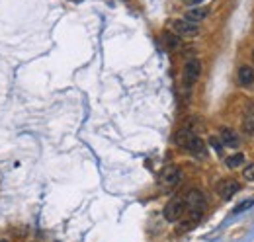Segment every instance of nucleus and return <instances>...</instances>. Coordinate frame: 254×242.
Here are the masks:
<instances>
[{
  "instance_id": "f257e3e1",
  "label": "nucleus",
  "mask_w": 254,
  "mask_h": 242,
  "mask_svg": "<svg viewBox=\"0 0 254 242\" xmlns=\"http://www.w3.org/2000/svg\"><path fill=\"white\" fill-rule=\"evenodd\" d=\"M186 209L190 211V215H192V221L194 223H198L200 219H201V215H203V211H205V197H203V193L200 191V190H192L188 195H186Z\"/></svg>"
},
{
  "instance_id": "f03ea898",
  "label": "nucleus",
  "mask_w": 254,
  "mask_h": 242,
  "mask_svg": "<svg viewBox=\"0 0 254 242\" xmlns=\"http://www.w3.org/2000/svg\"><path fill=\"white\" fill-rule=\"evenodd\" d=\"M180 178H182L180 168L174 166V164H170V166H164V168L161 170V174H159V184H161L163 188H174V186L180 182Z\"/></svg>"
},
{
  "instance_id": "7ed1b4c3",
  "label": "nucleus",
  "mask_w": 254,
  "mask_h": 242,
  "mask_svg": "<svg viewBox=\"0 0 254 242\" xmlns=\"http://www.w3.org/2000/svg\"><path fill=\"white\" fill-rule=\"evenodd\" d=\"M172 30H174V34L178 37H196L200 34V26L194 24V22H190V20H186V18L174 20L172 22Z\"/></svg>"
},
{
  "instance_id": "20e7f679",
  "label": "nucleus",
  "mask_w": 254,
  "mask_h": 242,
  "mask_svg": "<svg viewBox=\"0 0 254 242\" xmlns=\"http://www.w3.org/2000/svg\"><path fill=\"white\" fill-rule=\"evenodd\" d=\"M184 211H186V201L180 199V197H176V199H172V201L166 203V207H164V219L170 221V223H174V221H178L184 215Z\"/></svg>"
},
{
  "instance_id": "39448f33",
  "label": "nucleus",
  "mask_w": 254,
  "mask_h": 242,
  "mask_svg": "<svg viewBox=\"0 0 254 242\" xmlns=\"http://www.w3.org/2000/svg\"><path fill=\"white\" fill-rule=\"evenodd\" d=\"M200 74H201V63L196 61V59L188 61L186 67H184V84L186 86H194L198 82Z\"/></svg>"
},
{
  "instance_id": "423d86ee",
  "label": "nucleus",
  "mask_w": 254,
  "mask_h": 242,
  "mask_svg": "<svg viewBox=\"0 0 254 242\" xmlns=\"http://www.w3.org/2000/svg\"><path fill=\"white\" fill-rule=\"evenodd\" d=\"M238 190H240V184H238L236 180H233V178L221 180V182L217 184V193H219L221 199H225V201H229V199H231Z\"/></svg>"
},
{
  "instance_id": "0eeeda50",
  "label": "nucleus",
  "mask_w": 254,
  "mask_h": 242,
  "mask_svg": "<svg viewBox=\"0 0 254 242\" xmlns=\"http://www.w3.org/2000/svg\"><path fill=\"white\" fill-rule=\"evenodd\" d=\"M225 147H231V149H236L238 145H240V141H238V135L233 131V129H229V127H223L221 129V139H219Z\"/></svg>"
},
{
  "instance_id": "6e6552de",
  "label": "nucleus",
  "mask_w": 254,
  "mask_h": 242,
  "mask_svg": "<svg viewBox=\"0 0 254 242\" xmlns=\"http://www.w3.org/2000/svg\"><path fill=\"white\" fill-rule=\"evenodd\" d=\"M194 156H198V158H205V143L200 139V137H194L190 143H188V147H186Z\"/></svg>"
},
{
  "instance_id": "1a4fd4ad",
  "label": "nucleus",
  "mask_w": 254,
  "mask_h": 242,
  "mask_svg": "<svg viewBox=\"0 0 254 242\" xmlns=\"http://www.w3.org/2000/svg\"><path fill=\"white\" fill-rule=\"evenodd\" d=\"M209 16V8H192L190 12H186V20H190V22H194V24H200V22H203L205 18Z\"/></svg>"
},
{
  "instance_id": "9d476101",
  "label": "nucleus",
  "mask_w": 254,
  "mask_h": 242,
  "mask_svg": "<svg viewBox=\"0 0 254 242\" xmlns=\"http://www.w3.org/2000/svg\"><path fill=\"white\" fill-rule=\"evenodd\" d=\"M196 135H194V131L190 129V127H184V129H180L178 133H176V137H174V143L178 145V147H188V143L194 139Z\"/></svg>"
},
{
  "instance_id": "9b49d317",
  "label": "nucleus",
  "mask_w": 254,
  "mask_h": 242,
  "mask_svg": "<svg viewBox=\"0 0 254 242\" xmlns=\"http://www.w3.org/2000/svg\"><path fill=\"white\" fill-rule=\"evenodd\" d=\"M238 82H240L242 86H250V84L254 82V69L248 67V65L240 67V69H238Z\"/></svg>"
},
{
  "instance_id": "f8f14e48",
  "label": "nucleus",
  "mask_w": 254,
  "mask_h": 242,
  "mask_svg": "<svg viewBox=\"0 0 254 242\" xmlns=\"http://www.w3.org/2000/svg\"><path fill=\"white\" fill-rule=\"evenodd\" d=\"M242 127H244L246 133H252V135H254V111H252V109H248V111L244 113V117H242Z\"/></svg>"
},
{
  "instance_id": "ddd939ff",
  "label": "nucleus",
  "mask_w": 254,
  "mask_h": 242,
  "mask_svg": "<svg viewBox=\"0 0 254 242\" xmlns=\"http://www.w3.org/2000/svg\"><path fill=\"white\" fill-rule=\"evenodd\" d=\"M164 43H166V47H168L170 51L180 49V45H182V41H180V37H178L176 34H166V35H164Z\"/></svg>"
},
{
  "instance_id": "4468645a",
  "label": "nucleus",
  "mask_w": 254,
  "mask_h": 242,
  "mask_svg": "<svg viewBox=\"0 0 254 242\" xmlns=\"http://www.w3.org/2000/svg\"><path fill=\"white\" fill-rule=\"evenodd\" d=\"M242 162H244V155H242V153H236V155H233V156H229V158H227V166H229L231 170L238 168Z\"/></svg>"
},
{
  "instance_id": "2eb2a0df",
  "label": "nucleus",
  "mask_w": 254,
  "mask_h": 242,
  "mask_svg": "<svg viewBox=\"0 0 254 242\" xmlns=\"http://www.w3.org/2000/svg\"><path fill=\"white\" fill-rule=\"evenodd\" d=\"M252 205H254V199H246V201L238 203V207H235V209H233V213L236 215V213H240V211H244V209H250Z\"/></svg>"
},
{
  "instance_id": "dca6fc26",
  "label": "nucleus",
  "mask_w": 254,
  "mask_h": 242,
  "mask_svg": "<svg viewBox=\"0 0 254 242\" xmlns=\"http://www.w3.org/2000/svg\"><path fill=\"white\" fill-rule=\"evenodd\" d=\"M209 143H211V147H213L217 153H223V145H221V141H219V139L211 137V139H209Z\"/></svg>"
},
{
  "instance_id": "f3484780",
  "label": "nucleus",
  "mask_w": 254,
  "mask_h": 242,
  "mask_svg": "<svg viewBox=\"0 0 254 242\" xmlns=\"http://www.w3.org/2000/svg\"><path fill=\"white\" fill-rule=\"evenodd\" d=\"M244 178H246L248 182H252V180H254V164H250L248 168H244Z\"/></svg>"
},
{
  "instance_id": "a211bd4d",
  "label": "nucleus",
  "mask_w": 254,
  "mask_h": 242,
  "mask_svg": "<svg viewBox=\"0 0 254 242\" xmlns=\"http://www.w3.org/2000/svg\"><path fill=\"white\" fill-rule=\"evenodd\" d=\"M186 4H200V2H203V0H184Z\"/></svg>"
},
{
  "instance_id": "6ab92c4d",
  "label": "nucleus",
  "mask_w": 254,
  "mask_h": 242,
  "mask_svg": "<svg viewBox=\"0 0 254 242\" xmlns=\"http://www.w3.org/2000/svg\"><path fill=\"white\" fill-rule=\"evenodd\" d=\"M0 242H8V240H0Z\"/></svg>"
},
{
  "instance_id": "aec40b11",
  "label": "nucleus",
  "mask_w": 254,
  "mask_h": 242,
  "mask_svg": "<svg viewBox=\"0 0 254 242\" xmlns=\"http://www.w3.org/2000/svg\"><path fill=\"white\" fill-rule=\"evenodd\" d=\"M252 59H254V53H252Z\"/></svg>"
}]
</instances>
